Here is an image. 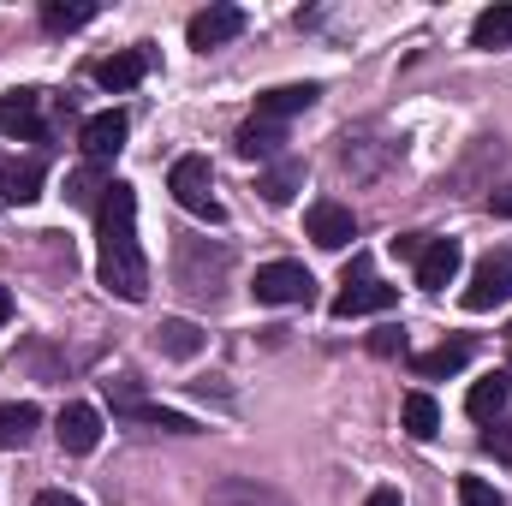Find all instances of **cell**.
Instances as JSON below:
<instances>
[{
  "instance_id": "obj_15",
  "label": "cell",
  "mask_w": 512,
  "mask_h": 506,
  "mask_svg": "<svg viewBox=\"0 0 512 506\" xmlns=\"http://www.w3.org/2000/svg\"><path fill=\"white\" fill-rule=\"evenodd\" d=\"M256 191H262V203H274V209H286L298 191H304V161L298 155H286V161H274L262 179H256Z\"/></svg>"
},
{
  "instance_id": "obj_25",
  "label": "cell",
  "mask_w": 512,
  "mask_h": 506,
  "mask_svg": "<svg viewBox=\"0 0 512 506\" xmlns=\"http://www.w3.org/2000/svg\"><path fill=\"white\" fill-rule=\"evenodd\" d=\"M90 18H96V6H60V0L42 6V24H48V30H84Z\"/></svg>"
},
{
  "instance_id": "obj_7",
  "label": "cell",
  "mask_w": 512,
  "mask_h": 506,
  "mask_svg": "<svg viewBox=\"0 0 512 506\" xmlns=\"http://www.w3.org/2000/svg\"><path fill=\"white\" fill-rule=\"evenodd\" d=\"M233 36H245V12H239V6H203V12L185 24V42H191L197 54H209V48H221V42H233Z\"/></svg>"
},
{
  "instance_id": "obj_34",
  "label": "cell",
  "mask_w": 512,
  "mask_h": 506,
  "mask_svg": "<svg viewBox=\"0 0 512 506\" xmlns=\"http://www.w3.org/2000/svg\"><path fill=\"white\" fill-rule=\"evenodd\" d=\"M6 322H12V292L0 286V328H6Z\"/></svg>"
},
{
  "instance_id": "obj_26",
  "label": "cell",
  "mask_w": 512,
  "mask_h": 506,
  "mask_svg": "<svg viewBox=\"0 0 512 506\" xmlns=\"http://www.w3.org/2000/svg\"><path fill=\"white\" fill-rule=\"evenodd\" d=\"M131 417H137V423H155V429H167V435H197V423H191L185 411H161V405H137Z\"/></svg>"
},
{
  "instance_id": "obj_31",
  "label": "cell",
  "mask_w": 512,
  "mask_h": 506,
  "mask_svg": "<svg viewBox=\"0 0 512 506\" xmlns=\"http://www.w3.org/2000/svg\"><path fill=\"white\" fill-rule=\"evenodd\" d=\"M364 506H405V501H399V489H370V501Z\"/></svg>"
},
{
  "instance_id": "obj_19",
  "label": "cell",
  "mask_w": 512,
  "mask_h": 506,
  "mask_svg": "<svg viewBox=\"0 0 512 506\" xmlns=\"http://www.w3.org/2000/svg\"><path fill=\"white\" fill-rule=\"evenodd\" d=\"M280 143H286V131L274 126V120H251V126H239V137H233V149H239L245 161H274Z\"/></svg>"
},
{
  "instance_id": "obj_22",
  "label": "cell",
  "mask_w": 512,
  "mask_h": 506,
  "mask_svg": "<svg viewBox=\"0 0 512 506\" xmlns=\"http://www.w3.org/2000/svg\"><path fill=\"white\" fill-rule=\"evenodd\" d=\"M471 48H512V6H489L471 24Z\"/></svg>"
},
{
  "instance_id": "obj_24",
  "label": "cell",
  "mask_w": 512,
  "mask_h": 506,
  "mask_svg": "<svg viewBox=\"0 0 512 506\" xmlns=\"http://www.w3.org/2000/svg\"><path fill=\"white\" fill-rule=\"evenodd\" d=\"M209 506H286L280 495H268V489H256V483H221Z\"/></svg>"
},
{
  "instance_id": "obj_20",
  "label": "cell",
  "mask_w": 512,
  "mask_h": 506,
  "mask_svg": "<svg viewBox=\"0 0 512 506\" xmlns=\"http://www.w3.org/2000/svg\"><path fill=\"white\" fill-rule=\"evenodd\" d=\"M399 417H405V435H411V441H435V429H441V405H435L429 393H405Z\"/></svg>"
},
{
  "instance_id": "obj_35",
  "label": "cell",
  "mask_w": 512,
  "mask_h": 506,
  "mask_svg": "<svg viewBox=\"0 0 512 506\" xmlns=\"http://www.w3.org/2000/svg\"><path fill=\"white\" fill-rule=\"evenodd\" d=\"M507 340H512V328H507Z\"/></svg>"
},
{
  "instance_id": "obj_4",
  "label": "cell",
  "mask_w": 512,
  "mask_h": 506,
  "mask_svg": "<svg viewBox=\"0 0 512 506\" xmlns=\"http://www.w3.org/2000/svg\"><path fill=\"white\" fill-rule=\"evenodd\" d=\"M310 292H316V280L304 262H262L251 280L256 304H310Z\"/></svg>"
},
{
  "instance_id": "obj_6",
  "label": "cell",
  "mask_w": 512,
  "mask_h": 506,
  "mask_svg": "<svg viewBox=\"0 0 512 506\" xmlns=\"http://www.w3.org/2000/svg\"><path fill=\"white\" fill-rule=\"evenodd\" d=\"M304 233H310L322 251H346V245L358 239V221H352V209H346V203L322 197V203H310V209H304Z\"/></svg>"
},
{
  "instance_id": "obj_3",
  "label": "cell",
  "mask_w": 512,
  "mask_h": 506,
  "mask_svg": "<svg viewBox=\"0 0 512 506\" xmlns=\"http://www.w3.org/2000/svg\"><path fill=\"white\" fill-rule=\"evenodd\" d=\"M393 298H399V292L370 274V262H352V268H346V286H340V298H334V316H340V322L382 316V310H393Z\"/></svg>"
},
{
  "instance_id": "obj_27",
  "label": "cell",
  "mask_w": 512,
  "mask_h": 506,
  "mask_svg": "<svg viewBox=\"0 0 512 506\" xmlns=\"http://www.w3.org/2000/svg\"><path fill=\"white\" fill-rule=\"evenodd\" d=\"M459 506H507L489 477H459Z\"/></svg>"
},
{
  "instance_id": "obj_23",
  "label": "cell",
  "mask_w": 512,
  "mask_h": 506,
  "mask_svg": "<svg viewBox=\"0 0 512 506\" xmlns=\"http://www.w3.org/2000/svg\"><path fill=\"white\" fill-rule=\"evenodd\" d=\"M108 185H114V179H102V167L90 161V167H78V173L66 179V197H72V203H84V209H102Z\"/></svg>"
},
{
  "instance_id": "obj_28",
  "label": "cell",
  "mask_w": 512,
  "mask_h": 506,
  "mask_svg": "<svg viewBox=\"0 0 512 506\" xmlns=\"http://www.w3.org/2000/svg\"><path fill=\"white\" fill-rule=\"evenodd\" d=\"M370 352H376V358H393V352H405V334H399V328H376V334H370Z\"/></svg>"
},
{
  "instance_id": "obj_12",
  "label": "cell",
  "mask_w": 512,
  "mask_h": 506,
  "mask_svg": "<svg viewBox=\"0 0 512 506\" xmlns=\"http://www.w3.org/2000/svg\"><path fill=\"white\" fill-rule=\"evenodd\" d=\"M149 48H120V54H108L102 66H96V84L108 90V96H120V90H131V84H143V72H149Z\"/></svg>"
},
{
  "instance_id": "obj_9",
  "label": "cell",
  "mask_w": 512,
  "mask_h": 506,
  "mask_svg": "<svg viewBox=\"0 0 512 506\" xmlns=\"http://www.w3.org/2000/svg\"><path fill=\"white\" fill-rule=\"evenodd\" d=\"M459 268H465L459 239H429V251L417 256V286H423V292H447V286L459 280Z\"/></svg>"
},
{
  "instance_id": "obj_13",
  "label": "cell",
  "mask_w": 512,
  "mask_h": 506,
  "mask_svg": "<svg viewBox=\"0 0 512 506\" xmlns=\"http://www.w3.org/2000/svg\"><path fill=\"white\" fill-rule=\"evenodd\" d=\"M316 96H322L316 84H280V90H262V96H256V120H274V126H280L286 114L316 108Z\"/></svg>"
},
{
  "instance_id": "obj_18",
  "label": "cell",
  "mask_w": 512,
  "mask_h": 506,
  "mask_svg": "<svg viewBox=\"0 0 512 506\" xmlns=\"http://www.w3.org/2000/svg\"><path fill=\"white\" fill-rule=\"evenodd\" d=\"M507 399H512V376H483V381H471V393H465V411L477 417V423H489V417H501L507 411Z\"/></svg>"
},
{
  "instance_id": "obj_14",
  "label": "cell",
  "mask_w": 512,
  "mask_h": 506,
  "mask_svg": "<svg viewBox=\"0 0 512 506\" xmlns=\"http://www.w3.org/2000/svg\"><path fill=\"white\" fill-rule=\"evenodd\" d=\"M465 364H471V340H441L435 352H417V358H411V376L441 381V376H459Z\"/></svg>"
},
{
  "instance_id": "obj_5",
  "label": "cell",
  "mask_w": 512,
  "mask_h": 506,
  "mask_svg": "<svg viewBox=\"0 0 512 506\" xmlns=\"http://www.w3.org/2000/svg\"><path fill=\"white\" fill-rule=\"evenodd\" d=\"M512 298V251H495L477 262V274H471V286H465V310H495V304H507Z\"/></svg>"
},
{
  "instance_id": "obj_33",
  "label": "cell",
  "mask_w": 512,
  "mask_h": 506,
  "mask_svg": "<svg viewBox=\"0 0 512 506\" xmlns=\"http://www.w3.org/2000/svg\"><path fill=\"white\" fill-rule=\"evenodd\" d=\"M489 453H501V459H512V435H489Z\"/></svg>"
},
{
  "instance_id": "obj_2",
  "label": "cell",
  "mask_w": 512,
  "mask_h": 506,
  "mask_svg": "<svg viewBox=\"0 0 512 506\" xmlns=\"http://www.w3.org/2000/svg\"><path fill=\"white\" fill-rule=\"evenodd\" d=\"M167 191L179 197V209H191L197 221H227V209H221V197H215V173H209V161L203 155H179L173 161V173H167Z\"/></svg>"
},
{
  "instance_id": "obj_8",
  "label": "cell",
  "mask_w": 512,
  "mask_h": 506,
  "mask_svg": "<svg viewBox=\"0 0 512 506\" xmlns=\"http://www.w3.org/2000/svg\"><path fill=\"white\" fill-rule=\"evenodd\" d=\"M54 441L66 447V453H96V441H102V411L96 405H66L60 417H54Z\"/></svg>"
},
{
  "instance_id": "obj_29",
  "label": "cell",
  "mask_w": 512,
  "mask_h": 506,
  "mask_svg": "<svg viewBox=\"0 0 512 506\" xmlns=\"http://www.w3.org/2000/svg\"><path fill=\"white\" fill-rule=\"evenodd\" d=\"M423 251H429V239H423V233H399V239H393V256H411V262H417Z\"/></svg>"
},
{
  "instance_id": "obj_32",
  "label": "cell",
  "mask_w": 512,
  "mask_h": 506,
  "mask_svg": "<svg viewBox=\"0 0 512 506\" xmlns=\"http://www.w3.org/2000/svg\"><path fill=\"white\" fill-rule=\"evenodd\" d=\"M489 209H495V215H512V185H507V191H495V197H489Z\"/></svg>"
},
{
  "instance_id": "obj_21",
  "label": "cell",
  "mask_w": 512,
  "mask_h": 506,
  "mask_svg": "<svg viewBox=\"0 0 512 506\" xmlns=\"http://www.w3.org/2000/svg\"><path fill=\"white\" fill-rule=\"evenodd\" d=\"M36 423H42V411L36 405H0V453H12V447H24L30 435H36Z\"/></svg>"
},
{
  "instance_id": "obj_10",
  "label": "cell",
  "mask_w": 512,
  "mask_h": 506,
  "mask_svg": "<svg viewBox=\"0 0 512 506\" xmlns=\"http://www.w3.org/2000/svg\"><path fill=\"white\" fill-rule=\"evenodd\" d=\"M126 131H131V120L120 114V108H108V114H90L84 120V155L102 167V161H114L120 149H126Z\"/></svg>"
},
{
  "instance_id": "obj_17",
  "label": "cell",
  "mask_w": 512,
  "mask_h": 506,
  "mask_svg": "<svg viewBox=\"0 0 512 506\" xmlns=\"http://www.w3.org/2000/svg\"><path fill=\"white\" fill-rule=\"evenodd\" d=\"M0 197H6L12 209L36 203V197H42V161H6V167H0Z\"/></svg>"
},
{
  "instance_id": "obj_1",
  "label": "cell",
  "mask_w": 512,
  "mask_h": 506,
  "mask_svg": "<svg viewBox=\"0 0 512 506\" xmlns=\"http://www.w3.org/2000/svg\"><path fill=\"white\" fill-rule=\"evenodd\" d=\"M96 274L120 304L149 298V256L137 245V191L126 179H114L96 209Z\"/></svg>"
},
{
  "instance_id": "obj_30",
  "label": "cell",
  "mask_w": 512,
  "mask_h": 506,
  "mask_svg": "<svg viewBox=\"0 0 512 506\" xmlns=\"http://www.w3.org/2000/svg\"><path fill=\"white\" fill-rule=\"evenodd\" d=\"M36 506H84V501H78V495H66V489H42Z\"/></svg>"
},
{
  "instance_id": "obj_11",
  "label": "cell",
  "mask_w": 512,
  "mask_h": 506,
  "mask_svg": "<svg viewBox=\"0 0 512 506\" xmlns=\"http://www.w3.org/2000/svg\"><path fill=\"white\" fill-rule=\"evenodd\" d=\"M0 131L6 137H42V90H6L0 96Z\"/></svg>"
},
{
  "instance_id": "obj_16",
  "label": "cell",
  "mask_w": 512,
  "mask_h": 506,
  "mask_svg": "<svg viewBox=\"0 0 512 506\" xmlns=\"http://www.w3.org/2000/svg\"><path fill=\"white\" fill-rule=\"evenodd\" d=\"M155 352L185 364V358H197V352H203V328H197V322H185V316H167V322L155 328Z\"/></svg>"
}]
</instances>
